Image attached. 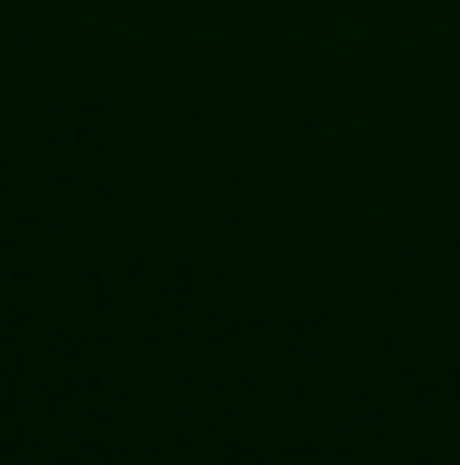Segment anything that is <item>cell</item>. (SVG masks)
Here are the masks:
<instances>
[]
</instances>
